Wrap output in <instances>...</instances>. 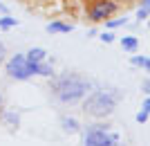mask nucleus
Segmentation results:
<instances>
[{
  "label": "nucleus",
  "mask_w": 150,
  "mask_h": 146,
  "mask_svg": "<svg viewBox=\"0 0 150 146\" xmlns=\"http://www.w3.org/2000/svg\"><path fill=\"white\" fill-rule=\"evenodd\" d=\"M88 90H90V83L85 79H81L79 74H65L61 79H56V83H54V95L63 103L79 101L83 95H88Z\"/></svg>",
  "instance_id": "f257e3e1"
},
{
  "label": "nucleus",
  "mask_w": 150,
  "mask_h": 146,
  "mask_svg": "<svg viewBox=\"0 0 150 146\" xmlns=\"http://www.w3.org/2000/svg\"><path fill=\"white\" fill-rule=\"evenodd\" d=\"M114 106H117V99H114V95L96 90V92H92V95L85 99V103H83V110H85L88 115H92V117H108V115L114 110Z\"/></svg>",
  "instance_id": "f03ea898"
},
{
  "label": "nucleus",
  "mask_w": 150,
  "mask_h": 146,
  "mask_svg": "<svg viewBox=\"0 0 150 146\" xmlns=\"http://www.w3.org/2000/svg\"><path fill=\"white\" fill-rule=\"evenodd\" d=\"M119 142L117 133H108L105 126H92L85 133V146H112Z\"/></svg>",
  "instance_id": "7ed1b4c3"
},
{
  "label": "nucleus",
  "mask_w": 150,
  "mask_h": 146,
  "mask_svg": "<svg viewBox=\"0 0 150 146\" xmlns=\"http://www.w3.org/2000/svg\"><path fill=\"white\" fill-rule=\"evenodd\" d=\"M7 72L11 79H18V81H25L29 79L31 72H29V63H27V56L25 54H16V56L7 63Z\"/></svg>",
  "instance_id": "20e7f679"
},
{
  "label": "nucleus",
  "mask_w": 150,
  "mask_h": 146,
  "mask_svg": "<svg viewBox=\"0 0 150 146\" xmlns=\"http://www.w3.org/2000/svg\"><path fill=\"white\" fill-rule=\"evenodd\" d=\"M114 11H117V2H112V0H99V2L90 9V20H94V23L108 20Z\"/></svg>",
  "instance_id": "39448f33"
},
{
  "label": "nucleus",
  "mask_w": 150,
  "mask_h": 146,
  "mask_svg": "<svg viewBox=\"0 0 150 146\" xmlns=\"http://www.w3.org/2000/svg\"><path fill=\"white\" fill-rule=\"evenodd\" d=\"M25 56H27V61H29V63H40V61H45L47 52H45L43 47H31Z\"/></svg>",
  "instance_id": "423d86ee"
},
{
  "label": "nucleus",
  "mask_w": 150,
  "mask_h": 146,
  "mask_svg": "<svg viewBox=\"0 0 150 146\" xmlns=\"http://www.w3.org/2000/svg\"><path fill=\"white\" fill-rule=\"evenodd\" d=\"M45 29H47L50 34H69V32H72V25H65V23H58V20H54V23H50Z\"/></svg>",
  "instance_id": "0eeeda50"
},
{
  "label": "nucleus",
  "mask_w": 150,
  "mask_h": 146,
  "mask_svg": "<svg viewBox=\"0 0 150 146\" xmlns=\"http://www.w3.org/2000/svg\"><path fill=\"white\" fill-rule=\"evenodd\" d=\"M121 47H123L125 52H137L139 41L134 36H123V38H121Z\"/></svg>",
  "instance_id": "6e6552de"
},
{
  "label": "nucleus",
  "mask_w": 150,
  "mask_h": 146,
  "mask_svg": "<svg viewBox=\"0 0 150 146\" xmlns=\"http://www.w3.org/2000/svg\"><path fill=\"white\" fill-rule=\"evenodd\" d=\"M61 126H63L65 133H76V130H79V121L72 119V117H63V119H61Z\"/></svg>",
  "instance_id": "1a4fd4ad"
},
{
  "label": "nucleus",
  "mask_w": 150,
  "mask_h": 146,
  "mask_svg": "<svg viewBox=\"0 0 150 146\" xmlns=\"http://www.w3.org/2000/svg\"><path fill=\"white\" fill-rule=\"evenodd\" d=\"M130 63H132V65H139V68H144V70L150 74V58H146V56H132Z\"/></svg>",
  "instance_id": "9d476101"
},
{
  "label": "nucleus",
  "mask_w": 150,
  "mask_h": 146,
  "mask_svg": "<svg viewBox=\"0 0 150 146\" xmlns=\"http://www.w3.org/2000/svg\"><path fill=\"white\" fill-rule=\"evenodd\" d=\"M18 25V20L16 18H9V16H5V18H0V27L2 29H11V27Z\"/></svg>",
  "instance_id": "9b49d317"
},
{
  "label": "nucleus",
  "mask_w": 150,
  "mask_h": 146,
  "mask_svg": "<svg viewBox=\"0 0 150 146\" xmlns=\"http://www.w3.org/2000/svg\"><path fill=\"white\" fill-rule=\"evenodd\" d=\"M125 23H128L125 18H117V20H105V27L114 29V27H121V25H125Z\"/></svg>",
  "instance_id": "f8f14e48"
},
{
  "label": "nucleus",
  "mask_w": 150,
  "mask_h": 146,
  "mask_svg": "<svg viewBox=\"0 0 150 146\" xmlns=\"http://www.w3.org/2000/svg\"><path fill=\"white\" fill-rule=\"evenodd\" d=\"M5 119L11 124V126H18V115H13V113H5Z\"/></svg>",
  "instance_id": "ddd939ff"
},
{
  "label": "nucleus",
  "mask_w": 150,
  "mask_h": 146,
  "mask_svg": "<svg viewBox=\"0 0 150 146\" xmlns=\"http://www.w3.org/2000/svg\"><path fill=\"white\" fill-rule=\"evenodd\" d=\"M148 115H150V113H146V110L137 113V121H139V124H146V121H148Z\"/></svg>",
  "instance_id": "4468645a"
},
{
  "label": "nucleus",
  "mask_w": 150,
  "mask_h": 146,
  "mask_svg": "<svg viewBox=\"0 0 150 146\" xmlns=\"http://www.w3.org/2000/svg\"><path fill=\"white\" fill-rule=\"evenodd\" d=\"M101 41H103V43H112V41H114V34H110V32L101 34Z\"/></svg>",
  "instance_id": "2eb2a0df"
},
{
  "label": "nucleus",
  "mask_w": 150,
  "mask_h": 146,
  "mask_svg": "<svg viewBox=\"0 0 150 146\" xmlns=\"http://www.w3.org/2000/svg\"><path fill=\"white\" fill-rule=\"evenodd\" d=\"M5 54H7V52H5V45L0 43V63H2V61H5Z\"/></svg>",
  "instance_id": "dca6fc26"
},
{
  "label": "nucleus",
  "mask_w": 150,
  "mask_h": 146,
  "mask_svg": "<svg viewBox=\"0 0 150 146\" xmlns=\"http://www.w3.org/2000/svg\"><path fill=\"white\" fill-rule=\"evenodd\" d=\"M144 110H146V113H150V99H146V101H144Z\"/></svg>",
  "instance_id": "f3484780"
},
{
  "label": "nucleus",
  "mask_w": 150,
  "mask_h": 146,
  "mask_svg": "<svg viewBox=\"0 0 150 146\" xmlns=\"http://www.w3.org/2000/svg\"><path fill=\"white\" fill-rule=\"evenodd\" d=\"M141 7H146V9H150V0H141Z\"/></svg>",
  "instance_id": "a211bd4d"
},
{
  "label": "nucleus",
  "mask_w": 150,
  "mask_h": 146,
  "mask_svg": "<svg viewBox=\"0 0 150 146\" xmlns=\"http://www.w3.org/2000/svg\"><path fill=\"white\" fill-rule=\"evenodd\" d=\"M112 146H121V144H119V142H117V144H112Z\"/></svg>",
  "instance_id": "6ab92c4d"
},
{
  "label": "nucleus",
  "mask_w": 150,
  "mask_h": 146,
  "mask_svg": "<svg viewBox=\"0 0 150 146\" xmlns=\"http://www.w3.org/2000/svg\"><path fill=\"white\" fill-rule=\"evenodd\" d=\"M0 103H2V97H0Z\"/></svg>",
  "instance_id": "aec40b11"
},
{
  "label": "nucleus",
  "mask_w": 150,
  "mask_h": 146,
  "mask_svg": "<svg viewBox=\"0 0 150 146\" xmlns=\"http://www.w3.org/2000/svg\"><path fill=\"white\" fill-rule=\"evenodd\" d=\"M148 27H150V20H148Z\"/></svg>",
  "instance_id": "412c9836"
}]
</instances>
